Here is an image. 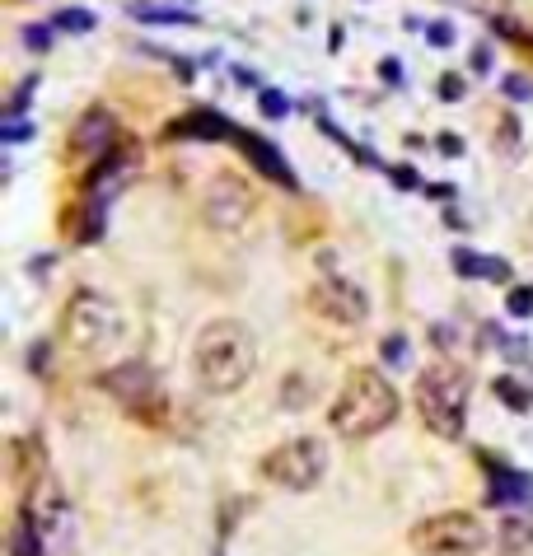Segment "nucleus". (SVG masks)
<instances>
[{
  "label": "nucleus",
  "instance_id": "7c9ffc66",
  "mask_svg": "<svg viewBox=\"0 0 533 556\" xmlns=\"http://www.w3.org/2000/svg\"><path fill=\"white\" fill-rule=\"evenodd\" d=\"M384 356H389V360H393V365H398V360H403V356H407V346H403V342H398V337H393V342H384Z\"/></svg>",
  "mask_w": 533,
  "mask_h": 556
},
{
  "label": "nucleus",
  "instance_id": "20e7f679",
  "mask_svg": "<svg viewBox=\"0 0 533 556\" xmlns=\"http://www.w3.org/2000/svg\"><path fill=\"white\" fill-rule=\"evenodd\" d=\"M61 332L80 356H108L122 337H127V318L108 295L99 290H75L66 314H61Z\"/></svg>",
  "mask_w": 533,
  "mask_h": 556
},
{
  "label": "nucleus",
  "instance_id": "cd10ccee",
  "mask_svg": "<svg viewBox=\"0 0 533 556\" xmlns=\"http://www.w3.org/2000/svg\"><path fill=\"white\" fill-rule=\"evenodd\" d=\"M473 71H477V75H487V71H491V47H487V43H477V47H473Z\"/></svg>",
  "mask_w": 533,
  "mask_h": 556
},
{
  "label": "nucleus",
  "instance_id": "bb28decb",
  "mask_svg": "<svg viewBox=\"0 0 533 556\" xmlns=\"http://www.w3.org/2000/svg\"><path fill=\"white\" fill-rule=\"evenodd\" d=\"M24 43L43 52V47H52V33H47V29H38V24H29V29H24Z\"/></svg>",
  "mask_w": 533,
  "mask_h": 556
},
{
  "label": "nucleus",
  "instance_id": "5701e85b",
  "mask_svg": "<svg viewBox=\"0 0 533 556\" xmlns=\"http://www.w3.org/2000/svg\"><path fill=\"white\" fill-rule=\"evenodd\" d=\"M505 304H510V314H515V318H529L533 314V290H515Z\"/></svg>",
  "mask_w": 533,
  "mask_h": 556
},
{
  "label": "nucleus",
  "instance_id": "c756f323",
  "mask_svg": "<svg viewBox=\"0 0 533 556\" xmlns=\"http://www.w3.org/2000/svg\"><path fill=\"white\" fill-rule=\"evenodd\" d=\"M0 136H5V141H24V136H29V122H5Z\"/></svg>",
  "mask_w": 533,
  "mask_h": 556
},
{
  "label": "nucleus",
  "instance_id": "b1692460",
  "mask_svg": "<svg viewBox=\"0 0 533 556\" xmlns=\"http://www.w3.org/2000/svg\"><path fill=\"white\" fill-rule=\"evenodd\" d=\"M262 113H267V117H286V94H276V89H262Z\"/></svg>",
  "mask_w": 533,
  "mask_h": 556
},
{
  "label": "nucleus",
  "instance_id": "4468645a",
  "mask_svg": "<svg viewBox=\"0 0 533 556\" xmlns=\"http://www.w3.org/2000/svg\"><path fill=\"white\" fill-rule=\"evenodd\" d=\"M178 131H183V136H202V141H225V136H239V127H234V122L211 117V113L183 117V122H178Z\"/></svg>",
  "mask_w": 533,
  "mask_h": 556
},
{
  "label": "nucleus",
  "instance_id": "393cba45",
  "mask_svg": "<svg viewBox=\"0 0 533 556\" xmlns=\"http://www.w3.org/2000/svg\"><path fill=\"white\" fill-rule=\"evenodd\" d=\"M505 94H510V99H533V80H524V75H510V80H505Z\"/></svg>",
  "mask_w": 533,
  "mask_h": 556
},
{
  "label": "nucleus",
  "instance_id": "9d476101",
  "mask_svg": "<svg viewBox=\"0 0 533 556\" xmlns=\"http://www.w3.org/2000/svg\"><path fill=\"white\" fill-rule=\"evenodd\" d=\"M113 141H117V117L108 113V108H89V113L75 122L71 145H75V150H80L85 159L108 155V150H113Z\"/></svg>",
  "mask_w": 533,
  "mask_h": 556
},
{
  "label": "nucleus",
  "instance_id": "6ab92c4d",
  "mask_svg": "<svg viewBox=\"0 0 533 556\" xmlns=\"http://www.w3.org/2000/svg\"><path fill=\"white\" fill-rule=\"evenodd\" d=\"M496 141H501V155L505 159L519 155V122H515V117H501V131H496Z\"/></svg>",
  "mask_w": 533,
  "mask_h": 556
},
{
  "label": "nucleus",
  "instance_id": "dca6fc26",
  "mask_svg": "<svg viewBox=\"0 0 533 556\" xmlns=\"http://www.w3.org/2000/svg\"><path fill=\"white\" fill-rule=\"evenodd\" d=\"M496 398L510 402V412H529V407H533V393L524 384H515L510 374H505V379H496Z\"/></svg>",
  "mask_w": 533,
  "mask_h": 556
},
{
  "label": "nucleus",
  "instance_id": "7ed1b4c3",
  "mask_svg": "<svg viewBox=\"0 0 533 556\" xmlns=\"http://www.w3.org/2000/svg\"><path fill=\"white\" fill-rule=\"evenodd\" d=\"M412 402H417L421 426L431 430L435 440H459L463 426H468V374L440 360V365L417 374Z\"/></svg>",
  "mask_w": 533,
  "mask_h": 556
},
{
  "label": "nucleus",
  "instance_id": "f3484780",
  "mask_svg": "<svg viewBox=\"0 0 533 556\" xmlns=\"http://www.w3.org/2000/svg\"><path fill=\"white\" fill-rule=\"evenodd\" d=\"M15 556H43V538H38V528L29 519L15 528Z\"/></svg>",
  "mask_w": 533,
  "mask_h": 556
},
{
  "label": "nucleus",
  "instance_id": "473e14b6",
  "mask_svg": "<svg viewBox=\"0 0 533 556\" xmlns=\"http://www.w3.org/2000/svg\"><path fill=\"white\" fill-rule=\"evenodd\" d=\"M393 178H398V187H417V173H407V169H393Z\"/></svg>",
  "mask_w": 533,
  "mask_h": 556
},
{
  "label": "nucleus",
  "instance_id": "f257e3e1",
  "mask_svg": "<svg viewBox=\"0 0 533 556\" xmlns=\"http://www.w3.org/2000/svg\"><path fill=\"white\" fill-rule=\"evenodd\" d=\"M258 370V342H253V332L248 323L239 318H216V323H206L197 332V342H192V374H197V384L206 393H239V388L253 379Z\"/></svg>",
  "mask_w": 533,
  "mask_h": 556
},
{
  "label": "nucleus",
  "instance_id": "f03ea898",
  "mask_svg": "<svg viewBox=\"0 0 533 556\" xmlns=\"http://www.w3.org/2000/svg\"><path fill=\"white\" fill-rule=\"evenodd\" d=\"M398 421V388L379 370H351L342 393L332 402L328 426L342 440H370L379 430H389Z\"/></svg>",
  "mask_w": 533,
  "mask_h": 556
},
{
  "label": "nucleus",
  "instance_id": "412c9836",
  "mask_svg": "<svg viewBox=\"0 0 533 556\" xmlns=\"http://www.w3.org/2000/svg\"><path fill=\"white\" fill-rule=\"evenodd\" d=\"M309 393H314V388H309V384H304V379H300V374H290V379H286V388H281V407H286V412H295V398H309Z\"/></svg>",
  "mask_w": 533,
  "mask_h": 556
},
{
  "label": "nucleus",
  "instance_id": "423d86ee",
  "mask_svg": "<svg viewBox=\"0 0 533 556\" xmlns=\"http://www.w3.org/2000/svg\"><path fill=\"white\" fill-rule=\"evenodd\" d=\"M323 472H328V444L314 435L276 444L272 454L262 458V477L281 491H314L323 482Z\"/></svg>",
  "mask_w": 533,
  "mask_h": 556
},
{
  "label": "nucleus",
  "instance_id": "f8f14e48",
  "mask_svg": "<svg viewBox=\"0 0 533 556\" xmlns=\"http://www.w3.org/2000/svg\"><path fill=\"white\" fill-rule=\"evenodd\" d=\"M454 271L468 276V281H510V267H505L501 257H482L473 248H454Z\"/></svg>",
  "mask_w": 533,
  "mask_h": 556
},
{
  "label": "nucleus",
  "instance_id": "ddd939ff",
  "mask_svg": "<svg viewBox=\"0 0 533 556\" xmlns=\"http://www.w3.org/2000/svg\"><path fill=\"white\" fill-rule=\"evenodd\" d=\"M501 547L505 552H524L533 547V510H510L501 519Z\"/></svg>",
  "mask_w": 533,
  "mask_h": 556
},
{
  "label": "nucleus",
  "instance_id": "39448f33",
  "mask_svg": "<svg viewBox=\"0 0 533 556\" xmlns=\"http://www.w3.org/2000/svg\"><path fill=\"white\" fill-rule=\"evenodd\" d=\"M412 547L421 556H477L487 547V524L473 510H445L426 514L412 528Z\"/></svg>",
  "mask_w": 533,
  "mask_h": 556
},
{
  "label": "nucleus",
  "instance_id": "9b49d317",
  "mask_svg": "<svg viewBox=\"0 0 533 556\" xmlns=\"http://www.w3.org/2000/svg\"><path fill=\"white\" fill-rule=\"evenodd\" d=\"M234 141L244 145V150H248V159H253V164H258V169L267 173V178H272V183L295 187V173L286 169V159H281V150H276L272 141H262V136H248V131H239Z\"/></svg>",
  "mask_w": 533,
  "mask_h": 556
},
{
  "label": "nucleus",
  "instance_id": "4be33fe9",
  "mask_svg": "<svg viewBox=\"0 0 533 556\" xmlns=\"http://www.w3.org/2000/svg\"><path fill=\"white\" fill-rule=\"evenodd\" d=\"M431 337H435V346H440V351H459V328H454V323H435L431 328Z\"/></svg>",
  "mask_w": 533,
  "mask_h": 556
},
{
  "label": "nucleus",
  "instance_id": "a211bd4d",
  "mask_svg": "<svg viewBox=\"0 0 533 556\" xmlns=\"http://www.w3.org/2000/svg\"><path fill=\"white\" fill-rule=\"evenodd\" d=\"M136 19H145V24H197V15H183V10H136Z\"/></svg>",
  "mask_w": 533,
  "mask_h": 556
},
{
  "label": "nucleus",
  "instance_id": "a878e982",
  "mask_svg": "<svg viewBox=\"0 0 533 556\" xmlns=\"http://www.w3.org/2000/svg\"><path fill=\"white\" fill-rule=\"evenodd\" d=\"M440 99H445V103L463 99V80H459V75H445V80H440Z\"/></svg>",
  "mask_w": 533,
  "mask_h": 556
},
{
  "label": "nucleus",
  "instance_id": "6e6552de",
  "mask_svg": "<svg viewBox=\"0 0 533 556\" xmlns=\"http://www.w3.org/2000/svg\"><path fill=\"white\" fill-rule=\"evenodd\" d=\"M309 304H314L323 318H332V323H365V314H370V300H365V290L356 286V281H346V276H318L314 290H309Z\"/></svg>",
  "mask_w": 533,
  "mask_h": 556
},
{
  "label": "nucleus",
  "instance_id": "1a4fd4ad",
  "mask_svg": "<svg viewBox=\"0 0 533 556\" xmlns=\"http://www.w3.org/2000/svg\"><path fill=\"white\" fill-rule=\"evenodd\" d=\"M108 393H113L122 407H131V412H145V407H155V374H150V365H141V360H127V365H117L113 374H103L99 379Z\"/></svg>",
  "mask_w": 533,
  "mask_h": 556
},
{
  "label": "nucleus",
  "instance_id": "c85d7f7f",
  "mask_svg": "<svg viewBox=\"0 0 533 556\" xmlns=\"http://www.w3.org/2000/svg\"><path fill=\"white\" fill-rule=\"evenodd\" d=\"M426 38H431L435 47H449V43H454V29H449V24H431V33H426Z\"/></svg>",
  "mask_w": 533,
  "mask_h": 556
},
{
  "label": "nucleus",
  "instance_id": "0eeeda50",
  "mask_svg": "<svg viewBox=\"0 0 533 556\" xmlns=\"http://www.w3.org/2000/svg\"><path fill=\"white\" fill-rule=\"evenodd\" d=\"M253 187L244 178H234V173H216L211 187H206L202 197V215L211 229H225V234H239V229L253 220Z\"/></svg>",
  "mask_w": 533,
  "mask_h": 556
},
{
  "label": "nucleus",
  "instance_id": "aec40b11",
  "mask_svg": "<svg viewBox=\"0 0 533 556\" xmlns=\"http://www.w3.org/2000/svg\"><path fill=\"white\" fill-rule=\"evenodd\" d=\"M57 29L89 33V29H94V15H89V10H61V15H57Z\"/></svg>",
  "mask_w": 533,
  "mask_h": 556
},
{
  "label": "nucleus",
  "instance_id": "2eb2a0df",
  "mask_svg": "<svg viewBox=\"0 0 533 556\" xmlns=\"http://www.w3.org/2000/svg\"><path fill=\"white\" fill-rule=\"evenodd\" d=\"M533 496V477H519V472H501V486H491V500H524Z\"/></svg>",
  "mask_w": 533,
  "mask_h": 556
},
{
  "label": "nucleus",
  "instance_id": "2f4dec72",
  "mask_svg": "<svg viewBox=\"0 0 533 556\" xmlns=\"http://www.w3.org/2000/svg\"><path fill=\"white\" fill-rule=\"evenodd\" d=\"M440 150H445V155H459L463 141H459V136H440Z\"/></svg>",
  "mask_w": 533,
  "mask_h": 556
}]
</instances>
